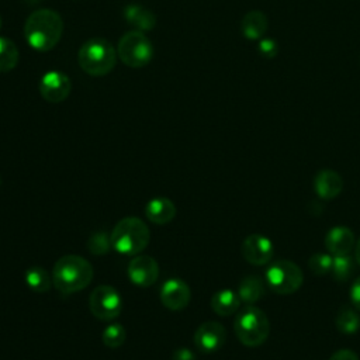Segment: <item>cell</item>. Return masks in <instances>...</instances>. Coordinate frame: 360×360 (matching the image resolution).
<instances>
[{"label":"cell","instance_id":"4dcf8cb0","mask_svg":"<svg viewBox=\"0 0 360 360\" xmlns=\"http://www.w3.org/2000/svg\"><path fill=\"white\" fill-rule=\"evenodd\" d=\"M172 360H195L194 353L187 347H179L173 352Z\"/></svg>","mask_w":360,"mask_h":360},{"label":"cell","instance_id":"5b68a950","mask_svg":"<svg viewBox=\"0 0 360 360\" xmlns=\"http://www.w3.org/2000/svg\"><path fill=\"white\" fill-rule=\"evenodd\" d=\"M233 330L243 346L257 347L269 338L270 322L260 308L248 305L238 312L233 322Z\"/></svg>","mask_w":360,"mask_h":360},{"label":"cell","instance_id":"e575fe53","mask_svg":"<svg viewBox=\"0 0 360 360\" xmlns=\"http://www.w3.org/2000/svg\"><path fill=\"white\" fill-rule=\"evenodd\" d=\"M0 186H1V177H0Z\"/></svg>","mask_w":360,"mask_h":360},{"label":"cell","instance_id":"3957f363","mask_svg":"<svg viewBox=\"0 0 360 360\" xmlns=\"http://www.w3.org/2000/svg\"><path fill=\"white\" fill-rule=\"evenodd\" d=\"M110 239L115 252L127 256H136L148 246L150 232L142 219L136 217H125L115 224Z\"/></svg>","mask_w":360,"mask_h":360},{"label":"cell","instance_id":"7a4b0ae2","mask_svg":"<svg viewBox=\"0 0 360 360\" xmlns=\"http://www.w3.org/2000/svg\"><path fill=\"white\" fill-rule=\"evenodd\" d=\"M93 266L77 255H65L53 266V285L63 294L77 292L86 288L93 280Z\"/></svg>","mask_w":360,"mask_h":360},{"label":"cell","instance_id":"d6986e66","mask_svg":"<svg viewBox=\"0 0 360 360\" xmlns=\"http://www.w3.org/2000/svg\"><path fill=\"white\" fill-rule=\"evenodd\" d=\"M240 298L236 291L225 288L217 291L211 298V308L219 316H229L238 311Z\"/></svg>","mask_w":360,"mask_h":360},{"label":"cell","instance_id":"83f0119b","mask_svg":"<svg viewBox=\"0 0 360 360\" xmlns=\"http://www.w3.org/2000/svg\"><path fill=\"white\" fill-rule=\"evenodd\" d=\"M257 52L266 59H273L278 53V44L273 38H262L257 45Z\"/></svg>","mask_w":360,"mask_h":360},{"label":"cell","instance_id":"5bb4252c","mask_svg":"<svg viewBox=\"0 0 360 360\" xmlns=\"http://www.w3.org/2000/svg\"><path fill=\"white\" fill-rule=\"evenodd\" d=\"M314 190L322 200H333L343 190V179L330 169L319 170L314 177Z\"/></svg>","mask_w":360,"mask_h":360},{"label":"cell","instance_id":"8992f818","mask_svg":"<svg viewBox=\"0 0 360 360\" xmlns=\"http://www.w3.org/2000/svg\"><path fill=\"white\" fill-rule=\"evenodd\" d=\"M117 53L122 63L138 69L150 62L153 56V46L142 31H128L120 38Z\"/></svg>","mask_w":360,"mask_h":360},{"label":"cell","instance_id":"2e32d148","mask_svg":"<svg viewBox=\"0 0 360 360\" xmlns=\"http://www.w3.org/2000/svg\"><path fill=\"white\" fill-rule=\"evenodd\" d=\"M269 27L266 14L260 10L248 11L240 21V32L246 39L257 41L262 39Z\"/></svg>","mask_w":360,"mask_h":360},{"label":"cell","instance_id":"e0dca14e","mask_svg":"<svg viewBox=\"0 0 360 360\" xmlns=\"http://www.w3.org/2000/svg\"><path fill=\"white\" fill-rule=\"evenodd\" d=\"M145 215L150 222L163 225L174 218L176 207L166 197H155L148 201L145 207Z\"/></svg>","mask_w":360,"mask_h":360},{"label":"cell","instance_id":"8fae6325","mask_svg":"<svg viewBox=\"0 0 360 360\" xmlns=\"http://www.w3.org/2000/svg\"><path fill=\"white\" fill-rule=\"evenodd\" d=\"M240 252L248 263L253 266H263L271 260L274 248L273 242L267 236L262 233H252L243 239Z\"/></svg>","mask_w":360,"mask_h":360},{"label":"cell","instance_id":"4316f807","mask_svg":"<svg viewBox=\"0 0 360 360\" xmlns=\"http://www.w3.org/2000/svg\"><path fill=\"white\" fill-rule=\"evenodd\" d=\"M111 246V239L105 232H96L93 233L89 240H87V249L93 253V255H105L110 250Z\"/></svg>","mask_w":360,"mask_h":360},{"label":"cell","instance_id":"7402d4cb","mask_svg":"<svg viewBox=\"0 0 360 360\" xmlns=\"http://www.w3.org/2000/svg\"><path fill=\"white\" fill-rule=\"evenodd\" d=\"M25 283L35 292H45L51 288L52 277L51 274L41 266H31L25 271Z\"/></svg>","mask_w":360,"mask_h":360},{"label":"cell","instance_id":"1f68e13d","mask_svg":"<svg viewBox=\"0 0 360 360\" xmlns=\"http://www.w3.org/2000/svg\"><path fill=\"white\" fill-rule=\"evenodd\" d=\"M354 256H356V262L360 264V239L356 242V246H354Z\"/></svg>","mask_w":360,"mask_h":360},{"label":"cell","instance_id":"484cf974","mask_svg":"<svg viewBox=\"0 0 360 360\" xmlns=\"http://www.w3.org/2000/svg\"><path fill=\"white\" fill-rule=\"evenodd\" d=\"M127 338V332L120 323H110L103 332V342L107 347L115 349L120 347Z\"/></svg>","mask_w":360,"mask_h":360},{"label":"cell","instance_id":"d4e9b609","mask_svg":"<svg viewBox=\"0 0 360 360\" xmlns=\"http://www.w3.org/2000/svg\"><path fill=\"white\" fill-rule=\"evenodd\" d=\"M332 259H333V256H330L329 253L316 252V253H314V255L309 257V260H308V269H309L311 273L315 274V276H325V274L330 273Z\"/></svg>","mask_w":360,"mask_h":360},{"label":"cell","instance_id":"44dd1931","mask_svg":"<svg viewBox=\"0 0 360 360\" xmlns=\"http://www.w3.org/2000/svg\"><path fill=\"white\" fill-rule=\"evenodd\" d=\"M338 330L343 335H353L360 329V315L354 307H342L335 318Z\"/></svg>","mask_w":360,"mask_h":360},{"label":"cell","instance_id":"6da1fadb","mask_svg":"<svg viewBox=\"0 0 360 360\" xmlns=\"http://www.w3.org/2000/svg\"><path fill=\"white\" fill-rule=\"evenodd\" d=\"M63 32L62 17L51 8L32 11L25 20L24 35L31 48L46 52L55 48Z\"/></svg>","mask_w":360,"mask_h":360},{"label":"cell","instance_id":"ffe728a7","mask_svg":"<svg viewBox=\"0 0 360 360\" xmlns=\"http://www.w3.org/2000/svg\"><path fill=\"white\" fill-rule=\"evenodd\" d=\"M125 20L138 31H149L156 24V15L146 7L139 4H129L124 8Z\"/></svg>","mask_w":360,"mask_h":360},{"label":"cell","instance_id":"9a60e30c","mask_svg":"<svg viewBox=\"0 0 360 360\" xmlns=\"http://www.w3.org/2000/svg\"><path fill=\"white\" fill-rule=\"evenodd\" d=\"M354 243V233L347 226H333L325 235V246L332 256L349 255Z\"/></svg>","mask_w":360,"mask_h":360},{"label":"cell","instance_id":"30bf717a","mask_svg":"<svg viewBox=\"0 0 360 360\" xmlns=\"http://www.w3.org/2000/svg\"><path fill=\"white\" fill-rule=\"evenodd\" d=\"M226 339V330L222 323L215 321L202 322L194 332L193 340L198 352L210 354L219 350Z\"/></svg>","mask_w":360,"mask_h":360},{"label":"cell","instance_id":"7c38bea8","mask_svg":"<svg viewBox=\"0 0 360 360\" xmlns=\"http://www.w3.org/2000/svg\"><path fill=\"white\" fill-rule=\"evenodd\" d=\"M159 297L162 304L170 311H181L184 309L191 298V291L183 280L173 277L167 278L159 291Z\"/></svg>","mask_w":360,"mask_h":360},{"label":"cell","instance_id":"52a82bcc","mask_svg":"<svg viewBox=\"0 0 360 360\" xmlns=\"http://www.w3.org/2000/svg\"><path fill=\"white\" fill-rule=\"evenodd\" d=\"M304 276L300 266L291 260H277L266 270V284L280 295H288L300 290Z\"/></svg>","mask_w":360,"mask_h":360},{"label":"cell","instance_id":"277c9868","mask_svg":"<svg viewBox=\"0 0 360 360\" xmlns=\"http://www.w3.org/2000/svg\"><path fill=\"white\" fill-rule=\"evenodd\" d=\"M117 51L112 44L104 38L87 39L77 52V62L82 70L90 76H105L117 62Z\"/></svg>","mask_w":360,"mask_h":360},{"label":"cell","instance_id":"ac0fdd59","mask_svg":"<svg viewBox=\"0 0 360 360\" xmlns=\"http://www.w3.org/2000/svg\"><path fill=\"white\" fill-rule=\"evenodd\" d=\"M236 292L240 298V302L252 305L264 297L266 283L259 276L249 274L240 280Z\"/></svg>","mask_w":360,"mask_h":360},{"label":"cell","instance_id":"f1b7e54d","mask_svg":"<svg viewBox=\"0 0 360 360\" xmlns=\"http://www.w3.org/2000/svg\"><path fill=\"white\" fill-rule=\"evenodd\" d=\"M349 297H350V302L356 309H360V276L357 278H354V281L350 285L349 290Z\"/></svg>","mask_w":360,"mask_h":360},{"label":"cell","instance_id":"603a6c76","mask_svg":"<svg viewBox=\"0 0 360 360\" xmlns=\"http://www.w3.org/2000/svg\"><path fill=\"white\" fill-rule=\"evenodd\" d=\"M18 63V49L15 44L6 38L0 37V72H10Z\"/></svg>","mask_w":360,"mask_h":360},{"label":"cell","instance_id":"836d02e7","mask_svg":"<svg viewBox=\"0 0 360 360\" xmlns=\"http://www.w3.org/2000/svg\"><path fill=\"white\" fill-rule=\"evenodd\" d=\"M0 28H1V18H0Z\"/></svg>","mask_w":360,"mask_h":360},{"label":"cell","instance_id":"cb8c5ba5","mask_svg":"<svg viewBox=\"0 0 360 360\" xmlns=\"http://www.w3.org/2000/svg\"><path fill=\"white\" fill-rule=\"evenodd\" d=\"M354 271V262L349 255L333 256L330 274L336 281H347Z\"/></svg>","mask_w":360,"mask_h":360},{"label":"cell","instance_id":"d6a6232c","mask_svg":"<svg viewBox=\"0 0 360 360\" xmlns=\"http://www.w3.org/2000/svg\"><path fill=\"white\" fill-rule=\"evenodd\" d=\"M27 3H30V4H35V3H38V1H42V0H25Z\"/></svg>","mask_w":360,"mask_h":360},{"label":"cell","instance_id":"f546056e","mask_svg":"<svg viewBox=\"0 0 360 360\" xmlns=\"http://www.w3.org/2000/svg\"><path fill=\"white\" fill-rule=\"evenodd\" d=\"M329 360H360L359 356L350 350V349H339L336 350L330 357Z\"/></svg>","mask_w":360,"mask_h":360},{"label":"cell","instance_id":"4fadbf2b","mask_svg":"<svg viewBox=\"0 0 360 360\" xmlns=\"http://www.w3.org/2000/svg\"><path fill=\"white\" fill-rule=\"evenodd\" d=\"M128 277L138 287H149L159 277L158 262L148 255H136L128 264Z\"/></svg>","mask_w":360,"mask_h":360},{"label":"cell","instance_id":"ba28073f","mask_svg":"<svg viewBox=\"0 0 360 360\" xmlns=\"http://www.w3.org/2000/svg\"><path fill=\"white\" fill-rule=\"evenodd\" d=\"M89 307L96 318L101 321H111L121 312V295L112 285H98L90 294Z\"/></svg>","mask_w":360,"mask_h":360},{"label":"cell","instance_id":"9c48e42d","mask_svg":"<svg viewBox=\"0 0 360 360\" xmlns=\"http://www.w3.org/2000/svg\"><path fill=\"white\" fill-rule=\"evenodd\" d=\"M38 87L39 94L48 103H62L70 94L72 82L66 73L49 70L41 77Z\"/></svg>","mask_w":360,"mask_h":360}]
</instances>
